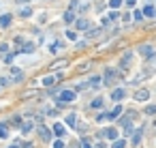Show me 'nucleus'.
Here are the masks:
<instances>
[{
  "label": "nucleus",
  "mask_w": 156,
  "mask_h": 148,
  "mask_svg": "<svg viewBox=\"0 0 156 148\" xmlns=\"http://www.w3.org/2000/svg\"><path fill=\"white\" fill-rule=\"evenodd\" d=\"M75 97H77V92H75V90H62V92H60V99H58V101H60V103H66V101H75Z\"/></svg>",
  "instance_id": "1"
},
{
  "label": "nucleus",
  "mask_w": 156,
  "mask_h": 148,
  "mask_svg": "<svg viewBox=\"0 0 156 148\" xmlns=\"http://www.w3.org/2000/svg\"><path fill=\"white\" fill-rule=\"evenodd\" d=\"M116 77H120V73H118L116 69H107V71H105V77H103V80H105V84L109 86V84L114 82Z\"/></svg>",
  "instance_id": "2"
},
{
  "label": "nucleus",
  "mask_w": 156,
  "mask_h": 148,
  "mask_svg": "<svg viewBox=\"0 0 156 148\" xmlns=\"http://www.w3.org/2000/svg\"><path fill=\"white\" fill-rule=\"evenodd\" d=\"M101 137H107V140H118V129H114V127H107L103 133H101Z\"/></svg>",
  "instance_id": "3"
},
{
  "label": "nucleus",
  "mask_w": 156,
  "mask_h": 148,
  "mask_svg": "<svg viewBox=\"0 0 156 148\" xmlns=\"http://www.w3.org/2000/svg\"><path fill=\"white\" fill-rule=\"evenodd\" d=\"M39 135H41L43 142H49V140H51V131H49L45 125H39Z\"/></svg>",
  "instance_id": "4"
},
{
  "label": "nucleus",
  "mask_w": 156,
  "mask_h": 148,
  "mask_svg": "<svg viewBox=\"0 0 156 148\" xmlns=\"http://www.w3.org/2000/svg\"><path fill=\"white\" fill-rule=\"evenodd\" d=\"M139 54H141L143 58H154V47H152V45H141V47H139Z\"/></svg>",
  "instance_id": "5"
},
{
  "label": "nucleus",
  "mask_w": 156,
  "mask_h": 148,
  "mask_svg": "<svg viewBox=\"0 0 156 148\" xmlns=\"http://www.w3.org/2000/svg\"><path fill=\"white\" fill-rule=\"evenodd\" d=\"M124 97H126V90L124 88H116L114 92H111V99H114V101H122Z\"/></svg>",
  "instance_id": "6"
},
{
  "label": "nucleus",
  "mask_w": 156,
  "mask_h": 148,
  "mask_svg": "<svg viewBox=\"0 0 156 148\" xmlns=\"http://www.w3.org/2000/svg\"><path fill=\"white\" fill-rule=\"evenodd\" d=\"M11 17H13V15H9V13L0 15V28H9V26H11Z\"/></svg>",
  "instance_id": "7"
},
{
  "label": "nucleus",
  "mask_w": 156,
  "mask_h": 148,
  "mask_svg": "<svg viewBox=\"0 0 156 148\" xmlns=\"http://www.w3.org/2000/svg\"><path fill=\"white\" fill-rule=\"evenodd\" d=\"M150 99V92L148 90H137L135 92V101H148Z\"/></svg>",
  "instance_id": "8"
},
{
  "label": "nucleus",
  "mask_w": 156,
  "mask_h": 148,
  "mask_svg": "<svg viewBox=\"0 0 156 148\" xmlns=\"http://www.w3.org/2000/svg\"><path fill=\"white\" fill-rule=\"evenodd\" d=\"M120 114H122V105H116L114 110H111V112L107 114V118H109V120H116V118H118Z\"/></svg>",
  "instance_id": "9"
},
{
  "label": "nucleus",
  "mask_w": 156,
  "mask_h": 148,
  "mask_svg": "<svg viewBox=\"0 0 156 148\" xmlns=\"http://www.w3.org/2000/svg\"><path fill=\"white\" fill-rule=\"evenodd\" d=\"M141 137H143V127H141V129H137L135 133H133V140H130V142H133V144L137 146V144L141 142Z\"/></svg>",
  "instance_id": "10"
},
{
  "label": "nucleus",
  "mask_w": 156,
  "mask_h": 148,
  "mask_svg": "<svg viewBox=\"0 0 156 148\" xmlns=\"http://www.w3.org/2000/svg\"><path fill=\"white\" fill-rule=\"evenodd\" d=\"M21 52H24V54H32V52H34V43H24L17 54H21Z\"/></svg>",
  "instance_id": "11"
},
{
  "label": "nucleus",
  "mask_w": 156,
  "mask_h": 148,
  "mask_svg": "<svg viewBox=\"0 0 156 148\" xmlns=\"http://www.w3.org/2000/svg\"><path fill=\"white\" fill-rule=\"evenodd\" d=\"M54 133H56L58 137H64V133H66L64 125H60V122H56V125H54Z\"/></svg>",
  "instance_id": "12"
},
{
  "label": "nucleus",
  "mask_w": 156,
  "mask_h": 148,
  "mask_svg": "<svg viewBox=\"0 0 156 148\" xmlns=\"http://www.w3.org/2000/svg\"><path fill=\"white\" fill-rule=\"evenodd\" d=\"M19 131L24 133V135H26V133H30V131H32V122H30V120H26V122H21V127H19Z\"/></svg>",
  "instance_id": "13"
},
{
  "label": "nucleus",
  "mask_w": 156,
  "mask_h": 148,
  "mask_svg": "<svg viewBox=\"0 0 156 148\" xmlns=\"http://www.w3.org/2000/svg\"><path fill=\"white\" fill-rule=\"evenodd\" d=\"M66 125H69V127H77V114H69V116H66Z\"/></svg>",
  "instance_id": "14"
},
{
  "label": "nucleus",
  "mask_w": 156,
  "mask_h": 148,
  "mask_svg": "<svg viewBox=\"0 0 156 148\" xmlns=\"http://www.w3.org/2000/svg\"><path fill=\"white\" fill-rule=\"evenodd\" d=\"M141 15H145V17H154V15H156V9H154L152 5H148V7L141 11Z\"/></svg>",
  "instance_id": "15"
},
{
  "label": "nucleus",
  "mask_w": 156,
  "mask_h": 148,
  "mask_svg": "<svg viewBox=\"0 0 156 148\" xmlns=\"http://www.w3.org/2000/svg\"><path fill=\"white\" fill-rule=\"evenodd\" d=\"M130 60H133V52H126V54L122 56L120 64H122V67H128V64H130Z\"/></svg>",
  "instance_id": "16"
},
{
  "label": "nucleus",
  "mask_w": 156,
  "mask_h": 148,
  "mask_svg": "<svg viewBox=\"0 0 156 148\" xmlns=\"http://www.w3.org/2000/svg\"><path fill=\"white\" fill-rule=\"evenodd\" d=\"M75 26L79 28V30H90V21H88V19H77V24H75Z\"/></svg>",
  "instance_id": "17"
},
{
  "label": "nucleus",
  "mask_w": 156,
  "mask_h": 148,
  "mask_svg": "<svg viewBox=\"0 0 156 148\" xmlns=\"http://www.w3.org/2000/svg\"><path fill=\"white\" fill-rule=\"evenodd\" d=\"M103 105H105V101H103V99H101V97H96V99H94V101L90 103V107H94V110H101Z\"/></svg>",
  "instance_id": "18"
},
{
  "label": "nucleus",
  "mask_w": 156,
  "mask_h": 148,
  "mask_svg": "<svg viewBox=\"0 0 156 148\" xmlns=\"http://www.w3.org/2000/svg\"><path fill=\"white\" fill-rule=\"evenodd\" d=\"M7 137H9V129H7V125L0 122V140H7Z\"/></svg>",
  "instance_id": "19"
},
{
  "label": "nucleus",
  "mask_w": 156,
  "mask_h": 148,
  "mask_svg": "<svg viewBox=\"0 0 156 148\" xmlns=\"http://www.w3.org/2000/svg\"><path fill=\"white\" fill-rule=\"evenodd\" d=\"M98 84H101V77H96V75H94V77H90V82H88L86 86H90V88H98Z\"/></svg>",
  "instance_id": "20"
},
{
  "label": "nucleus",
  "mask_w": 156,
  "mask_h": 148,
  "mask_svg": "<svg viewBox=\"0 0 156 148\" xmlns=\"http://www.w3.org/2000/svg\"><path fill=\"white\" fill-rule=\"evenodd\" d=\"M64 21H66V24L75 21V13H73V11H66V13H64Z\"/></svg>",
  "instance_id": "21"
},
{
  "label": "nucleus",
  "mask_w": 156,
  "mask_h": 148,
  "mask_svg": "<svg viewBox=\"0 0 156 148\" xmlns=\"http://www.w3.org/2000/svg\"><path fill=\"white\" fill-rule=\"evenodd\" d=\"M9 122H11L13 127H21V122H24V120H21V116H13V118H11Z\"/></svg>",
  "instance_id": "22"
},
{
  "label": "nucleus",
  "mask_w": 156,
  "mask_h": 148,
  "mask_svg": "<svg viewBox=\"0 0 156 148\" xmlns=\"http://www.w3.org/2000/svg\"><path fill=\"white\" fill-rule=\"evenodd\" d=\"M32 15V9L26 7V9H19V17H30Z\"/></svg>",
  "instance_id": "23"
},
{
  "label": "nucleus",
  "mask_w": 156,
  "mask_h": 148,
  "mask_svg": "<svg viewBox=\"0 0 156 148\" xmlns=\"http://www.w3.org/2000/svg\"><path fill=\"white\" fill-rule=\"evenodd\" d=\"M54 82H56V77H54V75H47V77H43V82H41V84H43V86H51Z\"/></svg>",
  "instance_id": "24"
},
{
  "label": "nucleus",
  "mask_w": 156,
  "mask_h": 148,
  "mask_svg": "<svg viewBox=\"0 0 156 148\" xmlns=\"http://www.w3.org/2000/svg\"><path fill=\"white\" fill-rule=\"evenodd\" d=\"M64 35H66V39H71V41H77V32H75V30H66Z\"/></svg>",
  "instance_id": "25"
},
{
  "label": "nucleus",
  "mask_w": 156,
  "mask_h": 148,
  "mask_svg": "<svg viewBox=\"0 0 156 148\" xmlns=\"http://www.w3.org/2000/svg\"><path fill=\"white\" fill-rule=\"evenodd\" d=\"M145 114H156V103H152V105H148L145 110H143Z\"/></svg>",
  "instance_id": "26"
},
{
  "label": "nucleus",
  "mask_w": 156,
  "mask_h": 148,
  "mask_svg": "<svg viewBox=\"0 0 156 148\" xmlns=\"http://www.w3.org/2000/svg\"><path fill=\"white\" fill-rule=\"evenodd\" d=\"M120 5H122V0H109V7L111 9H118Z\"/></svg>",
  "instance_id": "27"
},
{
  "label": "nucleus",
  "mask_w": 156,
  "mask_h": 148,
  "mask_svg": "<svg viewBox=\"0 0 156 148\" xmlns=\"http://www.w3.org/2000/svg\"><path fill=\"white\" fill-rule=\"evenodd\" d=\"M124 146H126L124 140H116V142H114V148H124Z\"/></svg>",
  "instance_id": "28"
},
{
  "label": "nucleus",
  "mask_w": 156,
  "mask_h": 148,
  "mask_svg": "<svg viewBox=\"0 0 156 148\" xmlns=\"http://www.w3.org/2000/svg\"><path fill=\"white\" fill-rule=\"evenodd\" d=\"M101 35V30L98 28H94V30H88V39H90V37H98Z\"/></svg>",
  "instance_id": "29"
},
{
  "label": "nucleus",
  "mask_w": 156,
  "mask_h": 148,
  "mask_svg": "<svg viewBox=\"0 0 156 148\" xmlns=\"http://www.w3.org/2000/svg\"><path fill=\"white\" fill-rule=\"evenodd\" d=\"M7 52H9V45H7V43H2V45H0V54H5V56H7Z\"/></svg>",
  "instance_id": "30"
},
{
  "label": "nucleus",
  "mask_w": 156,
  "mask_h": 148,
  "mask_svg": "<svg viewBox=\"0 0 156 148\" xmlns=\"http://www.w3.org/2000/svg\"><path fill=\"white\" fill-rule=\"evenodd\" d=\"M105 118H107V112H103V114H98V116H96V122H105Z\"/></svg>",
  "instance_id": "31"
},
{
  "label": "nucleus",
  "mask_w": 156,
  "mask_h": 148,
  "mask_svg": "<svg viewBox=\"0 0 156 148\" xmlns=\"http://www.w3.org/2000/svg\"><path fill=\"white\" fill-rule=\"evenodd\" d=\"M64 64H66V60H58V62H56L51 69H58V67H64Z\"/></svg>",
  "instance_id": "32"
},
{
  "label": "nucleus",
  "mask_w": 156,
  "mask_h": 148,
  "mask_svg": "<svg viewBox=\"0 0 156 148\" xmlns=\"http://www.w3.org/2000/svg\"><path fill=\"white\" fill-rule=\"evenodd\" d=\"M51 148H64V144H62V140H56V144H54Z\"/></svg>",
  "instance_id": "33"
},
{
  "label": "nucleus",
  "mask_w": 156,
  "mask_h": 148,
  "mask_svg": "<svg viewBox=\"0 0 156 148\" xmlns=\"http://www.w3.org/2000/svg\"><path fill=\"white\" fill-rule=\"evenodd\" d=\"M135 19H137V21H141V19H143V15H141V11H135Z\"/></svg>",
  "instance_id": "34"
},
{
  "label": "nucleus",
  "mask_w": 156,
  "mask_h": 148,
  "mask_svg": "<svg viewBox=\"0 0 156 148\" xmlns=\"http://www.w3.org/2000/svg\"><path fill=\"white\" fill-rule=\"evenodd\" d=\"M122 19H124V21H130V19H133V15H130V13H124V15H122Z\"/></svg>",
  "instance_id": "35"
},
{
  "label": "nucleus",
  "mask_w": 156,
  "mask_h": 148,
  "mask_svg": "<svg viewBox=\"0 0 156 148\" xmlns=\"http://www.w3.org/2000/svg\"><path fill=\"white\" fill-rule=\"evenodd\" d=\"M19 148H32V144H30V142H24V144H21Z\"/></svg>",
  "instance_id": "36"
},
{
  "label": "nucleus",
  "mask_w": 156,
  "mask_h": 148,
  "mask_svg": "<svg viewBox=\"0 0 156 148\" xmlns=\"http://www.w3.org/2000/svg\"><path fill=\"white\" fill-rule=\"evenodd\" d=\"M81 146H83V148H92L90 144H88V140H81Z\"/></svg>",
  "instance_id": "37"
},
{
  "label": "nucleus",
  "mask_w": 156,
  "mask_h": 148,
  "mask_svg": "<svg viewBox=\"0 0 156 148\" xmlns=\"http://www.w3.org/2000/svg\"><path fill=\"white\" fill-rule=\"evenodd\" d=\"M15 2H17L19 7H21V5H26V2H28V0H15Z\"/></svg>",
  "instance_id": "38"
},
{
  "label": "nucleus",
  "mask_w": 156,
  "mask_h": 148,
  "mask_svg": "<svg viewBox=\"0 0 156 148\" xmlns=\"http://www.w3.org/2000/svg\"><path fill=\"white\" fill-rule=\"evenodd\" d=\"M71 148H79V142H73V144H71Z\"/></svg>",
  "instance_id": "39"
},
{
  "label": "nucleus",
  "mask_w": 156,
  "mask_h": 148,
  "mask_svg": "<svg viewBox=\"0 0 156 148\" xmlns=\"http://www.w3.org/2000/svg\"><path fill=\"white\" fill-rule=\"evenodd\" d=\"M126 5H130V7H133V5H135V0H126Z\"/></svg>",
  "instance_id": "40"
},
{
  "label": "nucleus",
  "mask_w": 156,
  "mask_h": 148,
  "mask_svg": "<svg viewBox=\"0 0 156 148\" xmlns=\"http://www.w3.org/2000/svg\"><path fill=\"white\" fill-rule=\"evenodd\" d=\"M11 148H19V146H17V144H15V146H11Z\"/></svg>",
  "instance_id": "41"
}]
</instances>
